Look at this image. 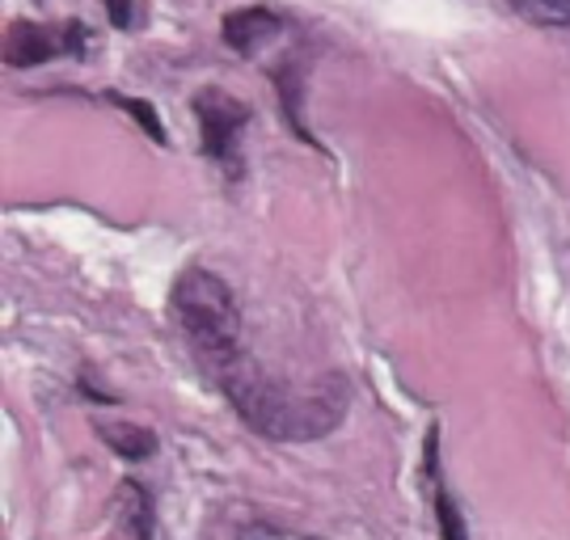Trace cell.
<instances>
[{
	"instance_id": "obj_1",
	"label": "cell",
	"mask_w": 570,
	"mask_h": 540,
	"mask_svg": "<svg viewBox=\"0 0 570 540\" xmlns=\"http://www.w3.org/2000/svg\"><path fill=\"white\" fill-rule=\"evenodd\" d=\"M220 384L245 426L279 443L322 440L346 419V405H351V381L338 372H326L308 384H292L242 355L228 360Z\"/></svg>"
},
{
	"instance_id": "obj_2",
	"label": "cell",
	"mask_w": 570,
	"mask_h": 540,
	"mask_svg": "<svg viewBox=\"0 0 570 540\" xmlns=\"http://www.w3.org/2000/svg\"><path fill=\"white\" fill-rule=\"evenodd\" d=\"M169 308L183 325V334L204 355H216V360L237 355V346H242V304L220 275H212L204 266L186 271L183 279L174 283Z\"/></svg>"
},
{
	"instance_id": "obj_3",
	"label": "cell",
	"mask_w": 570,
	"mask_h": 540,
	"mask_svg": "<svg viewBox=\"0 0 570 540\" xmlns=\"http://www.w3.org/2000/svg\"><path fill=\"white\" fill-rule=\"evenodd\" d=\"M195 119H199V140L212 160H220L228 174H242V131L249 122V106L237 101L225 89H204L190 101Z\"/></svg>"
},
{
	"instance_id": "obj_4",
	"label": "cell",
	"mask_w": 570,
	"mask_h": 540,
	"mask_svg": "<svg viewBox=\"0 0 570 540\" xmlns=\"http://www.w3.org/2000/svg\"><path fill=\"white\" fill-rule=\"evenodd\" d=\"M220 35H225L228 51H237L242 60H249V56H258L263 47H271V42L284 35V18H279L275 9L249 4V9H233V13H225Z\"/></svg>"
},
{
	"instance_id": "obj_5",
	"label": "cell",
	"mask_w": 570,
	"mask_h": 540,
	"mask_svg": "<svg viewBox=\"0 0 570 540\" xmlns=\"http://www.w3.org/2000/svg\"><path fill=\"white\" fill-rule=\"evenodd\" d=\"M63 47V30L39 26V21H13L4 35V63L9 68H35V63L56 60Z\"/></svg>"
},
{
	"instance_id": "obj_6",
	"label": "cell",
	"mask_w": 570,
	"mask_h": 540,
	"mask_svg": "<svg viewBox=\"0 0 570 540\" xmlns=\"http://www.w3.org/2000/svg\"><path fill=\"white\" fill-rule=\"evenodd\" d=\"M428 478H431V507H435V523H440V537L444 540H469L465 516L456 511L444 473H440V426H431L428 435Z\"/></svg>"
},
{
	"instance_id": "obj_7",
	"label": "cell",
	"mask_w": 570,
	"mask_h": 540,
	"mask_svg": "<svg viewBox=\"0 0 570 540\" xmlns=\"http://www.w3.org/2000/svg\"><path fill=\"white\" fill-rule=\"evenodd\" d=\"M115 511H119V523L127 537L153 540V532H157V507H153V494L144 490L140 481H119L115 485Z\"/></svg>"
},
{
	"instance_id": "obj_8",
	"label": "cell",
	"mask_w": 570,
	"mask_h": 540,
	"mask_svg": "<svg viewBox=\"0 0 570 540\" xmlns=\"http://www.w3.org/2000/svg\"><path fill=\"white\" fill-rule=\"evenodd\" d=\"M98 435L122 461H148L157 452V435L140 422H98Z\"/></svg>"
},
{
	"instance_id": "obj_9",
	"label": "cell",
	"mask_w": 570,
	"mask_h": 540,
	"mask_svg": "<svg viewBox=\"0 0 570 540\" xmlns=\"http://www.w3.org/2000/svg\"><path fill=\"white\" fill-rule=\"evenodd\" d=\"M532 26H570V0H508Z\"/></svg>"
},
{
	"instance_id": "obj_10",
	"label": "cell",
	"mask_w": 570,
	"mask_h": 540,
	"mask_svg": "<svg viewBox=\"0 0 570 540\" xmlns=\"http://www.w3.org/2000/svg\"><path fill=\"white\" fill-rule=\"evenodd\" d=\"M110 101L119 106V110H127L131 119L140 122L144 127V136L153 144H165V127H161V119H157V110L148 106V101H140V98H122V94H110Z\"/></svg>"
},
{
	"instance_id": "obj_11",
	"label": "cell",
	"mask_w": 570,
	"mask_h": 540,
	"mask_svg": "<svg viewBox=\"0 0 570 540\" xmlns=\"http://www.w3.org/2000/svg\"><path fill=\"white\" fill-rule=\"evenodd\" d=\"M63 47H68L77 60H85V56H89V47H94V42H89V35H85L81 21H68V30H63Z\"/></svg>"
},
{
	"instance_id": "obj_12",
	"label": "cell",
	"mask_w": 570,
	"mask_h": 540,
	"mask_svg": "<svg viewBox=\"0 0 570 540\" xmlns=\"http://www.w3.org/2000/svg\"><path fill=\"white\" fill-rule=\"evenodd\" d=\"M102 4L115 30H127V26H131V0H102Z\"/></svg>"
},
{
	"instance_id": "obj_13",
	"label": "cell",
	"mask_w": 570,
	"mask_h": 540,
	"mask_svg": "<svg viewBox=\"0 0 570 540\" xmlns=\"http://www.w3.org/2000/svg\"><path fill=\"white\" fill-rule=\"evenodd\" d=\"M237 540H284V537H279L271 523H245L242 537H237Z\"/></svg>"
}]
</instances>
